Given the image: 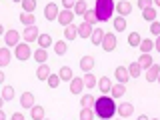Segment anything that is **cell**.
I'll return each mask as SVG.
<instances>
[{
	"label": "cell",
	"instance_id": "cell-16",
	"mask_svg": "<svg viewBox=\"0 0 160 120\" xmlns=\"http://www.w3.org/2000/svg\"><path fill=\"white\" fill-rule=\"evenodd\" d=\"M80 68H82L84 72L88 74L90 70L94 68V58H92V56H82V58H80Z\"/></svg>",
	"mask_w": 160,
	"mask_h": 120
},
{
	"label": "cell",
	"instance_id": "cell-2",
	"mask_svg": "<svg viewBox=\"0 0 160 120\" xmlns=\"http://www.w3.org/2000/svg\"><path fill=\"white\" fill-rule=\"evenodd\" d=\"M114 6H116V2H112V0H96V6H94L96 18L100 22H108V20L112 18Z\"/></svg>",
	"mask_w": 160,
	"mask_h": 120
},
{
	"label": "cell",
	"instance_id": "cell-29",
	"mask_svg": "<svg viewBox=\"0 0 160 120\" xmlns=\"http://www.w3.org/2000/svg\"><path fill=\"white\" fill-rule=\"evenodd\" d=\"M140 42H142V38H140L138 32H130V34H128V44H130L132 48H138Z\"/></svg>",
	"mask_w": 160,
	"mask_h": 120
},
{
	"label": "cell",
	"instance_id": "cell-56",
	"mask_svg": "<svg viewBox=\"0 0 160 120\" xmlns=\"http://www.w3.org/2000/svg\"><path fill=\"white\" fill-rule=\"evenodd\" d=\"M44 120H48V118H44Z\"/></svg>",
	"mask_w": 160,
	"mask_h": 120
},
{
	"label": "cell",
	"instance_id": "cell-10",
	"mask_svg": "<svg viewBox=\"0 0 160 120\" xmlns=\"http://www.w3.org/2000/svg\"><path fill=\"white\" fill-rule=\"evenodd\" d=\"M114 10H116V12L120 14V16H126V14H130L132 12V4L130 2H126V0H122V2H116V6H114Z\"/></svg>",
	"mask_w": 160,
	"mask_h": 120
},
{
	"label": "cell",
	"instance_id": "cell-40",
	"mask_svg": "<svg viewBox=\"0 0 160 120\" xmlns=\"http://www.w3.org/2000/svg\"><path fill=\"white\" fill-rule=\"evenodd\" d=\"M80 120H94V110L92 108H82L80 110Z\"/></svg>",
	"mask_w": 160,
	"mask_h": 120
},
{
	"label": "cell",
	"instance_id": "cell-49",
	"mask_svg": "<svg viewBox=\"0 0 160 120\" xmlns=\"http://www.w3.org/2000/svg\"><path fill=\"white\" fill-rule=\"evenodd\" d=\"M136 120H150V118H148V116H146V114H142V116H138V118H136Z\"/></svg>",
	"mask_w": 160,
	"mask_h": 120
},
{
	"label": "cell",
	"instance_id": "cell-5",
	"mask_svg": "<svg viewBox=\"0 0 160 120\" xmlns=\"http://www.w3.org/2000/svg\"><path fill=\"white\" fill-rule=\"evenodd\" d=\"M116 36H114L112 32H104V40H102V48L106 50V52H112L114 48H116Z\"/></svg>",
	"mask_w": 160,
	"mask_h": 120
},
{
	"label": "cell",
	"instance_id": "cell-32",
	"mask_svg": "<svg viewBox=\"0 0 160 120\" xmlns=\"http://www.w3.org/2000/svg\"><path fill=\"white\" fill-rule=\"evenodd\" d=\"M128 74H130V78H138L140 74H142V68L138 66V62H132L128 66Z\"/></svg>",
	"mask_w": 160,
	"mask_h": 120
},
{
	"label": "cell",
	"instance_id": "cell-31",
	"mask_svg": "<svg viewBox=\"0 0 160 120\" xmlns=\"http://www.w3.org/2000/svg\"><path fill=\"white\" fill-rule=\"evenodd\" d=\"M30 116H32V120H44V108L42 106H32L30 108Z\"/></svg>",
	"mask_w": 160,
	"mask_h": 120
},
{
	"label": "cell",
	"instance_id": "cell-22",
	"mask_svg": "<svg viewBox=\"0 0 160 120\" xmlns=\"http://www.w3.org/2000/svg\"><path fill=\"white\" fill-rule=\"evenodd\" d=\"M138 48H140V52H142V54H150V52H152V48H154V42L150 38H144L142 42H140Z\"/></svg>",
	"mask_w": 160,
	"mask_h": 120
},
{
	"label": "cell",
	"instance_id": "cell-18",
	"mask_svg": "<svg viewBox=\"0 0 160 120\" xmlns=\"http://www.w3.org/2000/svg\"><path fill=\"white\" fill-rule=\"evenodd\" d=\"M116 112L120 114V116H132V112H134V106L130 102H124V104H120V106L116 108Z\"/></svg>",
	"mask_w": 160,
	"mask_h": 120
},
{
	"label": "cell",
	"instance_id": "cell-55",
	"mask_svg": "<svg viewBox=\"0 0 160 120\" xmlns=\"http://www.w3.org/2000/svg\"><path fill=\"white\" fill-rule=\"evenodd\" d=\"M154 120H158V118H154Z\"/></svg>",
	"mask_w": 160,
	"mask_h": 120
},
{
	"label": "cell",
	"instance_id": "cell-23",
	"mask_svg": "<svg viewBox=\"0 0 160 120\" xmlns=\"http://www.w3.org/2000/svg\"><path fill=\"white\" fill-rule=\"evenodd\" d=\"M64 38H66V40H74V38H78V26H74V24L66 26V30H64Z\"/></svg>",
	"mask_w": 160,
	"mask_h": 120
},
{
	"label": "cell",
	"instance_id": "cell-54",
	"mask_svg": "<svg viewBox=\"0 0 160 120\" xmlns=\"http://www.w3.org/2000/svg\"><path fill=\"white\" fill-rule=\"evenodd\" d=\"M158 82H160V74H158Z\"/></svg>",
	"mask_w": 160,
	"mask_h": 120
},
{
	"label": "cell",
	"instance_id": "cell-13",
	"mask_svg": "<svg viewBox=\"0 0 160 120\" xmlns=\"http://www.w3.org/2000/svg\"><path fill=\"white\" fill-rule=\"evenodd\" d=\"M158 74H160V66H158V64H152V66L146 70V80H148V82H156Z\"/></svg>",
	"mask_w": 160,
	"mask_h": 120
},
{
	"label": "cell",
	"instance_id": "cell-9",
	"mask_svg": "<svg viewBox=\"0 0 160 120\" xmlns=\"http://www.w3.org/2000/svg\"><path fill=\"white\" fill-rule=\"evenodd\" d=\"M74 20V12L72 10H62V12L58 14V22L62 24V26H70Z\"/></svg>",
	"mask_w": 160,
	"mask_h": 120
},
{
	"label": "cell",
	"instance_id": "cell-33",
	"mask_svg": "<svg viewBox=\"0 0 160 120\" xmlns=\"http://www.w3.org/2000/svg\"><path fill=\"white\" fill-rule=\"evenodd\" d=\"M82 82H84V86L86 88H96V78H94V74H84V78H82Z\"/></svg>",
	"mask_w": 160,
	"mask_h": 120
},
{
	"label": "cell",
	"instance_id": "cell-46",
	"mask_svg": "<svg viewBox=\"0 0 160 120\" xmlns=\"http://www.w3.org/2000/svg\"><path fill=\"white\" fill-rule=\"evenodd\" d=\"M10 120H24V114H20V112H14L12 116H10Z\"/></svg>",
	"mask_w": 160,
	"mask_h": 120
},
{
	"label": "cell",
	"instance_id": "cell-41",
	"mask_svg": "<svg viewBox=\"0 0 160 120\" xmlns=\"http://www.w3.org/2000/svg\"><path fill=\"white\" fill-rule=\"evenodd\" d=\"M94 96H90V94H84L82 96V108H94Z\"/></svg>",
	"mask_w": 160,
	"mask_h": 120
},
{
	"label": "cell",
	"instance_id": "cell-7",
	"mask_svg": "<svg viewBox=\"0 0 160 120\" xmlns=\"http://www.w3.org/2000/svg\"><path fill=\"white\" fill-rule=\"evenodd\" d=\"M114 78L118 80V84H124V86H126V84H128V78H130L128 68L126 66H118L116 70H114Z\"/></svg>",
	"mask_w": 160,
	"mask_h": 120
},
{
	"label": "cell",
	"instance_id": "cell-52",
	"mask_svg": "<svg viewBox=\"0 0 160 120\" xmlns=\"http://www.w3.org/2000/svg\"><path fill=\"white\" fill-rule=\"evenodd\" d=\"M2 104H4V98L0 96V110H2Z\"/></svg>",
	"mask_w": 160,
	"mask_h": 120
},
{
	"label": "cell",
	"instance_id": "cell-27",
	"mask_svg": "<svg viewBox=\"0 0 160 120\" xmlns=\"http://www.w3.org/2000/svg\"><path fill=\"white\" fill-rule=\"evenodd\" d=\"M34 20H36V18H34V14H28V12H22V14H20V22H22L24 24V26H34Z\"/></svg>",
	"mask_w": 160,
	"mask_h": 120
},
{
	"label": "cell",
	"instance_id": "cell-14",
	"mask_svg": "<svg viewBox=\"0 0 160 120\" xmlns=\"http://www.w3.org/2000/svg\"><path fill=\"white\" fill-rule=\"evenodd\" d=\"M20 104H22L24 108H32V106H36V104H34V94H32V92H24L22 96H20Z\"/></svg>",
	"mask_w": 160,
	"mask_h": 120
},
{
	"label": "cell",
	"instance_id": "cell-6",
	"mask_svg": "<svg viewBox=\"0 0 160 120\" xmlns=\"http://www.w3.org/2000/svg\"><path fill=\"white\" fill-rule=\"evenodd\" d=\"M14 54H16L18 60H28L30 56H32V50H30V46H28L26 42H22V44H18V46H16V52H14Z\"/></svg>",
	"mask_w": 160,
	"mask_h": 120
},
{
	"label": "cell",
	"instance_id": "cell-17",
	"mask_svg": "<svg viewBox=\"0 0 160 120\" xmlns=\"http://www.w3.org/2000/svg\"><path fill=\"white\" fill-rule=\"evenodd\" d=\"M50 68H48V64H40V66L36 68V78L38 80H48V76H50Z\"/></svg>",
	"mask_w": 160,
	"mask_h": 120
},
{
	"label": "cell",
	"instance_id": "cell-37",
	"mask_svg": "<svg viewBox=\"0 0 160 120\" xmlns=\"http://www.w3.org/2000/svg\"><path fill=\"white\" fill-rule=\"evenodd\" d=\"M22 8H24V12H28V14H34V8H36V2L34 0H22Z\"/></svg>",
	"mask_w": 160,
	"mask_h": 120
},
{
	"label": "cell",
	"instance_id": "cell-34",
	"mask_svg": "<svg viewBox=\"0 0 160 120\" xmlns=\"http://www.w3.org/2000/svg\"><path fill=\"white\" fill-rule=\"evenodd\" d=\"M112 22H114V30H116V32H122V30H126V20H124L122 16H116Z\"/></svg>",
	"mask_w": 160,
	"mask_h": 120
},
{
	"label": "cell",
	"instance_id": "cell-51",
	"mask_svg": "<svg viewBox=\"0 0 160 120\" xmlns=\"http://www.w3.org/2000/svg\"><path fill=\"white\" fill-rule=\"evenodd\" d=\"M2 82H4V72L0 70V84H2Z\"/></svg>",
	"mask_w": 160,
	"mask_h": 120
},
{
	"label": "cell",
	"instance_id": "cell-19",
	"mask_svg": "<svg viewBox=\"0 0 160 120\" xmlns=\"http://www.w3.org/2000/svg\"><path fill=\"white\" fill-rule=\"evenodd\" d=\"M98 88H100V92L108 94L110 90H112V82H110V78L108 76H102V78L98 80Z\"/></svg>",
	"mask_w": 160,
	"mask_h": 120
},
{
	"label": "cell",
	"instance_id": "cell-44",
	"mask_svg": "<svg viewBox=\"0 0 160 120\" xmlns=\"http://www.w3.org/2000/svg\"><path fill=\"white\" fill-rule=\"evenodd\" d=\"M136 4H138V8H140V10H144V8H148L152 2H150V0H138Z\"/></svg>",
	"mask_w": 160,
	"mask_h": 120
},
{
	"label": "cell",
	"instance_id": "cell-15",
	"mask_svg": "<svg viewBox=\"0 0 160 120\" xmlns=\"http://www.w3.org/2000/svg\"><path fill=\"white\" fill-rule=\"evenodd\" d=\"M92 32H94V28L90 26V24H86V22H82L78 26V36L80 38H90V36H92Z\"/></svg>",
	"mask_w": 160,
	"mask_h": 120
},
{
	"label": "cell",
	"instance_id": "cell-38",
	"mask_svg": "<svg viewBox=\"0 0 160 120\" xmlns=\"http://www.w3.org/2000/svg\"><path fill=\"white\" fill-rule=\"evenodd\" d=\"M0 96L4 98V102L12 100V98H14V88H12V86H4V88H2V94H0Z\"/></svg>",
	"mask_w": 160,
	"mask_h": 120
},
{
	"label": "cell",
	"instance_id": "cell-57",
	"mask_svg": "<svg viewBox=\"0 0 160 120\" xmlns=\"http://www.w3.org/2000/svg\"><path fill=\"white\" fill-rule=\"evenodd\" d=\"M118 120H122V118H118Z\"/></svg>",
	"mask_w": 160,
	"mask_h": 120
},
{
	"label": "cell",
	"instance_id": "cell-53",
	"mask_svg": "<svg viewBox=\"0 0 160 120\" xmlns=\"http://www.w3.org/2000/svg\"><path fill=\"white\" fill-rule=\"evenodd\" d=\"M152 4H158V6H160V0H156V2H152Z\"/></svg>",
	"mask_w": 160,
	"mask_h": 120
},
{
	"label": "cell",
	"instance_id": "cell-1",
	"mask_svg": "<svg viewBox=\"0 0 160 120\" xmlns=\"http://www.w3.org/2000/svg\"><path fill=\"white\" fill-rule=\"evenodd\" d=\"M94 114L100 118V120H108V118H112L114 114H116V102H114V98H110V96H100L94 100Z\"/></svg>",
	"mask_w": 160,
	"mask_h": 120
},
{
	"label": "cell",
	"instance_id": "cell-25",
	"mask_svg": "<svg viewBox=\"0 0 160 120\" xmlns=\"http://www.w3.org/2000/svg\"><path fill=\"white\" fill-rule=\"evenodd\" d=\"M54 52H56L58 56L66 54V52H68V44L64 42V40H58V42H54Z\"/></svg>",
	"mask_w": 160,
	"mask_h": 120
},
{
	"label": "cell",
	"instance_id": "cell-28",
	"mask_svg": "<svg viewBox=\"0 0 160 120\" xmlns=\"http://www.w3.org/2000/svg\"><path fill=\"white\" fill-rule=\"evenodd\" d=\"M112 98H120V96H124V92H126V86L124 84H112Z\"/></svg>",
	"mask_w": 160,
	"mask_h": 120
},
{
	"label": "cell",
	"instance_id": "cell-42",
	"mask_svg": "<svg viewBox=\"0 0 160 120\" xmlns=\"http://www.w3.org/2000/svg\"><path fill=\"white\" fill-rule=\"evenodd\" d=\"M46 82H48V86H50V88H58V84H60V78H58V74H50Z\"/></svg>",
	"mask_w": 160,
	"mask_h": 120
},
{
	"label": "cell",
	"instance_id": "cell-20",
	"mask_svg": "<svg viewBox=\"0 0 160 120\" xmlns=\"http://www.w3.org/2000/svg\"><path fill=\"white\" fill-rule=\"evenodd\" d=\"M136 62H138V66H140V68H146V70L154 64V62H152V56H150V54H140V58L136 60Z\"/></svg>",
	"mask_w": 160,
	"mask_h": 120
},
{
	"label": "cell",
	"instance_id": "cell-4",
	"mask_svg": "<svg viewBox=\"0 0 160 120\" xmlns=\"http://www.w3.org/2000/svg\"><path fill=\"white\" fill-rule=\"evenodd\" d=\"M38 36H40V32H38V26H36V24H34V26H28V28L22 32V38H24V42H26V44L34 42V40H38Z\"/></svg>",
	"mask_w": 160,
	"mask_h": 120
},
{
	"label": "cell",
	"instance_id": "cell-24",
	"mask_svg": "<svg viewBox=\"0 0 160 120\" xmlns=\"http://www.w3.org/2000/svg\"><path fill=\"white\" fill-rule=\"evenodd\" d=\"M32 56H34V60H36V62H38V64H46V58H48V52H46V50H44V48H38V50H36V52H34V54H32Z\"/></svg>",
	"mask_w": 160,
	"mask_h": 120
},
{
	"label": "cell",
	"instance_id": "cell-30",
	"mask_svg": "<svg viewBox=\"0 0 160 120\" xmlns=\"http://www.w3.org/2000/svg\"><path fill=\"white\" fill-rule=\"evenodd\" d=\"M58 78H60V80H72V78H74V74H72V68H68V66H62V68H60V72H58Z\"/></svg>",
	"mask_w": 160,
	"mask_h": 120
},
{
	"label": "cell",
	"instance_id": "cell-26",
	"mask_svg": "<svg viewBox=\"0 0 160 120\" xmlns=\"http://www.w3.org/2000/svg\"><path fill=\"white\" fill-rule=\"evenodd\" d=\"M142 16L146 18V20H150V22H156V8H154V6L144 8L142 10Z\"/></svg>",
	"mask_w": 160,
	"mask_h": 120
},
{
	"label": "cell",
	"instance_id": "cell-43",
	"mask_svg": "<svg viewBox=\"0 0 160 120\" xmlns=\"http://www.w3.org/2000/svg\"><path fill=\"white\" fill-rule=\"evenodd\" d=\"M150 32H152L154 36H160V22H152V24H150Z\"/></svg>",
	"mask_w": 160,
	"mask_h": 120
},
{
	"label": "cell",
	"instance_id": "cell-36",
	"mask_svg": "<svg viewBox=\"0 0 160 120\" xmlns=\"http://www.w3.org/2000/svg\"><path fill=\"white\" fill-rule=\"evenodd\" d=\"M88 2H84V0H78L76 4H74V14H86V10H88V6H86Z\"/></svg>",
	"mask_w": 160,
	"mask_h": 120
},
{
	"label": "cell",
	"instance_id": "cell-35",
	"mask_svg": "<svg viewBox=\"0 0 160 120\" xmlns=\"http://www.w3.org/2000/svg\"><path fill=\"white\" fill-rule=\"evenodd\" d=\"M38 44H40V48L46 50L50 44H52V36H48V34H40V36H38Z\"/></svg>",
	"mask_w": 160,
	"mask_h": 120
},
{
	"label": "cell",
	"instance_id": "cell-48",
	"mask_svg": "<svg viewBox=\"0 0 160 120\" xmlns=\"http://www.w3.org/2000/svg\"><path fill=\"white\" fill-rule=\"evenodd\" d=\"M0 120H6V114H4V110H0Z\"/></svg>",
	"mask_w": 160,
	"mask_h": 120
},
{
	"label": "cell",
	"instance_id": "cell-21",
	"mask_svg": "<svg viewBox=\"0 0 160 120\" xmlns=\"http://www.w3.org/2000/svg\"><path fill=\"white\" fill-rule=\"evenodd\" d=\"M90 40H92L94 46H100V44H102V40H104V30L102 28H96L92 32V36H90Z\"/></svg>",
	"mask_w": 160,
	"mask_h": 120
},
{
	"label": "cell",
	"instance_id": "cell-39",
	"mask_svg": "<svg viewBox=\"0 0 160 120\" xmlns=\"http://www.w3.org/2000/svg\"><path fill=\"white\" fill-rule=\"evenodd\" d=\"M96 20H98V18H96V12H94V10H90V8H88V10H86V14H84V22H86V24H90V26H92V24L96 22Z\"/></svg>",
	"mask_w": 160,
	"mask_h": 120
},
{
	"label": "cell",
	"instance_id": "cell-3",
	"mask_svg": "<svg viewBox=\"0 0 160 120\" xmlns=\"http://www.w3.org/2000/svg\"><path fill=\"white\" fill-rule=\"evenodd\" d=\"M20 38H22V34L18 32V30H6V34H4V40H6V48L10 46H18L20 44Z\"/></svg>",
	"mask_w": 160,
	"mask_h": 120
},
{
	"label": "cell",
	"instance_id": "cell-8",
	"mask_svg": "<svg viewBox=\"0 0 160 120\" xmlns=\"http://www.w3.org/2000/svg\"><path fill=\"white\" fill-rule=\"evenodd\" d=\"M58 4L54 2H48L46 8H44V16H46V20H58Z\"/></svg>",
	"mask_w": 160,
	"mask_h": 120
},
{
	"label": "cell",
	"instance_id": "cell-45",
	"mask_svg": "<svg viewBox=\"0 0 160 120\" xmlns=\"http://www.w3.org/2000/svg\"><path fill=\"white\" fill-rule=\"evenodd\" d=\"M64 10H72L74 8V4H76V2H72V0H64Z\"/></svg>",
	"mask_w": 160,
	"mask_h": 120
},
{
	"label": "cell",
	"instance_id": "cell-12",
	"mask_svg": "<svg viewBox=\"0 0 160 120\" xmlns=\"http://www.w3.org/2000/svg\"><path fill=\"white\" fill-rule=\"evenodd\" d=\"M10 58H12V52H10V48H0V68L8 66L10 64Z\"/></svg>",
	"mask_w": 160,
	"mask_h": 120
},
{
	"label": "cell",
	"instance_id": "cell-50",
	"mask_svg": "<svg viewBox=\"0 0 160 120\" xmlns=\"http://www.w3.org/2000/svg\"><path fill=\"white\" fill-rule=\"evenodd\" d=\"M2 34H6V30H4V26L0 24V36H2Z\"/></svg>",
	"mask_w": 160,
	"mask_h": 120
},
{
	"label": "cell",
	"instance_id": "cell-11",
	"mask_svg": "<svg viewBox=\"0 0 160 120\" xmlns=\"http://www.w3.org/2000/svg\"><path fill=\"white\" fill-rule=\"evenodd\" d=\"M82 90H84L82 78H80V76H74L72 80H70V92H72V94H80Z\"/></svg>",
	"mask_w": 160,
	"mask_h": 120
},
{
	"label": "cell",
	"instance_id": "cell-47",
	"mask_svg": "<svg viewBox=\"0 0 160 120\" xmlns=\"http://www.w3.org/2000/svg\"><path fill=\"white\" fill-rule=\"evenodd\" d=\"M154 48H156V50H158V52H160V36L156 38V42H154Z\"/></svg>",
	"mask_w": 160,
	"mask_h": 120
}]
</instances>
